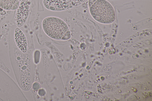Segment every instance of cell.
Returning a JSON list of instances; mask_svg holds the SVG:
<instances>
[{
	"label": "cell",
	"instance_id": "obj_1",
	"mask_svg": "<svg viewBox=\"0 0 152 101\" xmlns=\"http://www.w3.org/2000/svg\"><path fill=\"white\" fill-rule=\"evenodd\" d=\"M90 13L97 21L101 23H111L115 18L114 9L111 4L106 0H89Z\"/></svg>",
	"mask_w": 152,
	"mask_h": 101
},
{
	"label": "cell",
	"instance_id": "obj_2",
	"mask_svg": "<svg viewBox=\"0 0 152 101\" xmlns=\"http://www.w3.org/2000/svg\"><path fill=\"white\" fill-rule=\"evenodd\" d=\"M45 33L50 38L61 40L66 33L69 31L66 23L57 17L50 16L45 18L42 23Z\"/></svg>",
	"mask_w": 152,
	"mask_h": 101
},
{
	"label": "cell",
	"instance_id": "obj_3",
	"mask_svg": "<svg viewBox=\"0 0 152 101\" xmlns=\"http://www.w3.org/2000/svg\"><path fill=\"white\" fill-rule=\"evenodd\" d=\"M30 11L29 3L28 0H22L17 9L16 19L17 25L22 26L28 18Z\"/></svg>",
	"mask_w": 152,
	"mask_h": 101
},
{
	"label": "cell",
	"instance_id": "obj_4",
	"mask_svg": "<svg viewBox=\"0 0 152 101\" xmlns=\"http://www.w3.org/2000/svg\"><path fill=\"white\" fill-rule=\"evenodd\" d=\"M44 4L47 8L53 11L65 10L70 7L63 0H45Z\"/></svg>",
	"mask_w": 152,
	"mask_h": 101
},
{
	"label": "cell",
	"instance_id": "obj_5",
	"mask_svg": "<svg viewBox=\"0 0 152 101\" xmlns=\"http://www.w3.org/2000/svg\"><path fill=\"white\" fill-rule=\"evenodd\" d=\"M15 39L18 48L23 52H26L27 48L26 39L23 32L18 28L15 29Z\"/></svg>",
	"mask_w": 152,
	"mask_h": 101
},
{
	"label": "cell",
	"instance_id": "obj_6",
	"mask_svg": "<svg viewBox=\"0 0 152 101\" xmlns=\"http://www.w3.org/2000/svg\"><path fill=\"white\" fill-rule=\"evenodd\" d=\"M19 4L18 0H0V7L6 10L17 9Z\"/></svg>",
	"mask_w": 152,
	"mask_h": 101
},
{
	"label": "cell",
	"instance_id": "obj_7",
	"mask_svg": "<svg viewBox=\"0 0 152 101\" xmlns=\"http://www.w3.org/2000/svg\"><path fill=\"white\" fill-rule=\"evenodd\" d=\"M67 3L70 6H75L80 4L86 0H63Z\"/></svg>",
	"mask_w": 152,
	"mask_h": 101
},
{
	"label": "cell",
	"instance_id": "obj_8",
	"mask_svg": "<svg viewBox=\"0 0 152 101\" xmlns=\"http://www.w3.org/2000/svg\"><path fill=\"white\" fill-rule=\"evenodd\" d=\"M71 36V33L70 31H68L62 38V40H66L69 39Z\"/></svg>",
	"mask_w": 152,
	"mask_h": 101
}]
</instances>
